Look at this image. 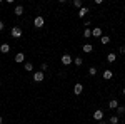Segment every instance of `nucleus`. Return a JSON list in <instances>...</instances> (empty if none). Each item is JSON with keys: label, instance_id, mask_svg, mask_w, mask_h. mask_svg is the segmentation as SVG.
Masks as SVG:
<instances>
[{"label": "nucleus", "instance_id": "obj_1", "mask_svg": "<svg viewBox=\"0 0 125 124\" xmlns=\"http://www.w3.org/2000/svg\"><path fill=\"white\" fill-rule=\"evenodd\" d=\"M72 62H73V59H72L70 54H63V55H62V64H63V66H70Z\"/></svg>", "mask_w": 125, "mask_h": 124}, {"label": "nucleus", "instance_id": "obj_2", "mask_svg": "<svg viewBox=\"0 0 125 124\" xmlns=\"http://www.w3.org/2000/svg\"><path fill=\"white\" fill-rule=\"evenodd\" d=\"M10 34H12V37L19 39V37H22V29H20V27H12Z\"/></svg>", "mask_w": 125, "mask_h": 124}, {"label": "nucleus", "instance_id": "obj_3", "mask_svg": "<svg viewBox=\"0 0 125 124\" xmlns=\"http://www.w3.org/2000/svg\"><path fill=\"white\" fill-rule=\"evenodd\" d=\"M43 24H45V20H43V17L42 15H39V17H35V20H33V25L35 27H43Z\"/></svg>", "mask_w": 125, "mask_h": 124}, {"label": "nucleus", "instance_id": "obj_4", "mask_svg": "<svg viewBox=\"0 0 125 124\" xmlns=\"http://www.w3.org/2000/svg\"><path fill=\"white\" fill-rule=\"evenodd\" d=\"M43 79H45V76H43V72H42V70H39V72H35V74H33V81H35V82H42Z\"/></svg>", "mask_w": 125, "mask_h": 124}, {"label": "nucleus", "instance_id": "obj_5", "mask_svg": "<svg viewBox=\"0 0 125 124\" xmlns=\"http://www.w3.org/2000/svg\"><path fill=\"white\" fill-rule=\"evenodd\" d=\"M94 119H95V121H102V119H104V111H102V109H97L95 112H94Z\"/></svg>", "mask_w": 125, "mask_h": 124}, {"label": "nucleus", "instance_id": "obj_6", "mask_svg": "<svg viewBox=\"0 0 125 124\" xmlns=\"http://www.w3.org/2000/svg\"><path fill=\"white\" fill-rule=\"evenodd\" d=\"M82 92H83V86H82L80 82H78V84H75V86H73V94L80 96V94H82Z\"/></svg>", "mask_w": 125, "mask_h": 124}, {"label": "nucleus", "instance_id": "obj_7", "mask_svg": "<svg viewBox=\"0 0 125 124\" xmlns=\"http://www.w3.org/2000/svg\"><path fill=\"white\" fill-rule=\"evenodd\" d=\"M92 37H102V29H100V27H95V29L92 30Z\"/></svg>", "mask_w": 125, "mask_h": 124}, {"label": "nucleus", "instance_id": "obj_8", "mask_svg": "<svg viewBox=\"0 0 125 124\" xmlns=\"http://www.w3.org/2000/svg\"><path fill=\"white\" fill-rule=\"evenodd\" d=\"M25 60V54H22V52H19V54H15V62L17 64H20V62H23Z\"/></svg>", "mask_w": 125, "mask_h": 124}, {"label": "nucleus", "instance_id": "obj_9", "mask_svg": "<svg viewBox=\"0 0 125 124\" xmlns=\"http://www.w3.org/2000/svg\"><path fill=\"white\" fill-rule=\"evenodd\" d=\"M13 14H15L17 17L23 15V7H22V5H17V7H15V10H13Z\"/></svg>", "mask_w": 125, "mask_h": 124}, {"label": "nucleus", "instance_id": "obj_10", "mask_svg": "<svg viewBox=\"0 0 125 124\" xmlns=\"http://www.w3.org/2000/svg\"><path fill=\"white\" fill-rule=\"evenodd\" d=\"M87 14H88V9H87V7H82V9L78 10V17H80V19H83Z\"/></svg>", "mask_w": 125, "mask_h": 124}, {"label": "nucleus", "instance_id": "obj_11", "mask_svg": "<svg viewBox=\"0 0 125 124\" xmlns=\"http://www.w3.org/2000/svg\"><path fill=\"white\" fill-rule=\"evenodd\" d=\"M9 50H10V45H9V44H2V45H0V52H2V54H7Z\"/></svg>", "mask_w": 125, "mask_h": 124}, {"label": "nucleus", "instance_id": "obj_12", "mask_svg": "<svg viewBox=\"0 0 125 124\" xmlns=\"http://www.w3.org/2000/svg\"><path fill=\"white\" fill-rule=\"evenodd\" d=\"M107 60H108L110 64H114L117 60V54H107Z\"/></svg>", "mask_w": 125, "mask_h": 124}, {"label": "nucleus", "instance_id": "obj_13", "mask_svg": "<svg viewBox=\"0 0 125 124\" xmlns=\"http://www.w3.org/2000/svg\"><path fill=\"white\" fill-rule=\"evenodd\" d=\"M112 77H114V72L107 69L105 72H104V79H105V81H108V79H112Z\"/></svg>", "mask_w": 125, "mask_h": 124}, {"label": "nucleus", "instance_id": "obj_14", "mask_svg": "<svg viewBox=\"0 0 125 124\" xmlns=\"http://www.w3.org/2000/svg\"><path fill=\"white\" fill-rule=\"evenodd\" d=\"M118 107V102H117L115 99H112L110 102H108V109H117Z\"/></svg>", "mask_w": 125, "mask_h": 124}, {"label": "nucleus", "instance_id": "obj_15", "mask_svg": "<svg viewBox=\"0 0 125 124\" xmlns=\"http://www.w3.org/2000/svg\"><path fill=\"white\" fill-rule=\"evenodd\" d=\"M108 42H110V37H108V35H102V37H100V44H104V45H107Z\"/></svg>", "mask_w": 125, "mask_h": 124}, {"label": "nucleus", "instance_id": "obj_16", "mask_svg": "<svg viewBox=\"0 0 125 124\" xmlns=\"http://www.w3.org/2000/svg\"><path fill=\"white\" fill-rule=\"evenodd\" d=\"M23 69H25L27 72H32V70H33V64H32V62H25V66H23Z\"/></svg>", "mask_w": 125, "mask_h": 124}, {"label": "nucleus", "instance_id": "obj_17", "mask_svg": "<svg viewBox=\"0 0 125 124\" xmlns=\"http://www.w3.org/2000/svg\"><path fill=\"white\" fill-rule=\"evenodd\" d=\"M83 52H87V54H88V52H92V50H94V47H92V45H90V44H83Z\"/></svg>", "mask_w": 125, "mask_h": 124}, {"label": "nucleus", "instance_id": "obj_18", "mask_svg": "<svg viewBox=\"0 0 125 124\" xmlns=\"http://www.w3.org/2000/svg\"><path fill=\"white\" fill-rule=\"evenodd\" d=\"M73 7L82 9V7H83V2H82V0H73Z\"/></svg>", "mask_w": 125, "mask_h": 124}, {"label": "nucleus", "instance_id": "obj_19", "mask_svg": "<svg viewBox=\"0 0 125 124\" xmlns=\"http://www.w3.org/2000/svg\"><path fill=\"white\" fill-rule=\"evenodd\" d=\"M108 123L110 124H118V116H112V117L108 119Z\"/></svg>", "mask_w": 125, "mask_h": 124}, {"label": "nucleus", "instance_id": "obj_20", "mask_svg": "<svg viewBox=\"0 0 125 124\" xmlns=\"http://www.w3.org/2000/svg\"><path fill=\"white\" fill-rule=\"evenodd\" d=\"M83 37H85V39L92 37V30H90V29H85V30H83Z\"/></svg>", "mask_w": 125, "mask_h": 124}, {"label": "nucleus", "instance_id": "obj_21", "mask_svg": "<svg viewBox=\"0 0 125 124\" xmlns=\"http://www.w3.org/2000/svg\"><path fill=\"white\" fill-rule=\"evenodd\" d=\"M117 112H118V114H124V112H125V106L118 104V107H117Z\"/></svg>", "mask_w": 125, "mask_h": 124}, {"label": "nucleus", "instance_id": "obj_22", "mask_svg": "<svg viewBox=\"0 0 125 124\" xmlns=\"http://www.w3.org/2000/svg\"><path fill=\"white\" fill-rule=\"evenodd\" d=\"M73 64H75V66H82V64H83V60H82L80 57H75V59H73Z\"/></svg>", "mask_w": 125, "mask_h": 124}, {"label": "nucleus", "instance_id": "obj_23", "mask_svg": "<svg viewBox=\"0 0 125 124\" xmlns=\"http://www.w3.org/2000/svg\"><path fill=\"white\" fill-rule=\"evenodd\" d=\"M88 74H90V76H95L97 74V67H90V69H88Z\"/></svg>", "mask_w": 125, "mask_h": 124}, {"label": "nucleus", "instance_id": "obj_24", "mask_svg": "<svg viewBox=\"0 0 125 124\" xmlns=\"http://www.w3.org/2000/svg\"><path fill=\"white\" fill-rule=\"evenodd\" d=\"M47 69H48V66H47V64H45V62H43V64H42V67H40V70L43 72V70H47Z\"/></svg>", "mask_w": 125, "mask_h": 124}, {"label": "nucleus", "instance_id": "obj_25", "mask_svg": "<svg viewBox=\"0 0 125 124\" xmlns=\"http://www.w3.org/2000/svg\"><path fill=\"white\" fill-rule=\"evenodd\" d=\"M3 27H5V25H3V22H2V20H0V32H2V30H3Z\"/></svg>", "mask_w": 125, "mask_h": 124}, {"label": "nucleus", "instance_id": "obj_26", "mask_svg": "<svg viewBox=\"0 0 125 124\" xmlns=\"http://www.w3.org/2000/svg\"><path fill=\"white\" fill-rule=\"evenodd\" d=\"M122 96H124V97H125V87H124V89H122Z\"/></svg>", "mask_w": 125, "mask_h": 124}, {"label": "nucleus", "instance_id": "obj_27", "mask_svg": "<svg viewBox=\"0 0 125 124\" xmlns=\"http://www.w3.org/2000/svg\"><path fill=\"white\" fill-rule=\"evenodd\" d=\"M98 124H107V123L105 121H98Z\"/></svg>", "mask_w": 125, "mask_h": 124}, {"label": "nucleus", "instance_id": "obj_28", "mask_svg": "<svg viewBox=\"0 0 125 124\" xmlns=\"http://www.w3.org/2000/svg\"><path fill=\"white\" fill-rule=\"evenodd\" d=\"M2 123H3V119H2V116H0V124H2Z\"/></svg>", "mask_w": 125, "mask_h": 124}, {"label": "nucleus", "instance_id": "obj_29", "mask_svg": "<svg viewBox=\"0 0 125 124\" xmlns=\"http://www.w3.org/2000/svg\"><path fill=\"white\" fill-rule=\"evenodd\" d=\"M0 5H2V0H0Z\"/></svg>", "mask_w": 125, "mask_h": 124}, {"label": "nucleus", "instance_id": "obj_30", "mask_svg": "<svg viewBox=\"0 0 125 124\" xmlns=\"http://www.w3.org/2000/svg\"><path fill=\"white\" fill-rule=\"evenodd\" d=\"M0 86H2V81H0Z\"/></svg>", "mask_w": 125, "mask_h": 124}]
</instances>
